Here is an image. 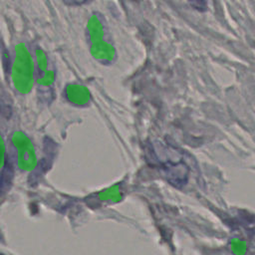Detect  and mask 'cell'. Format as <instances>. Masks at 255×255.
I'll return each mask as SVG.
<instances>
[{"label":"cell","instance_id":"obj_1","mask_svg":"<svg viewBox=\"0 0 255 255\" xmlns=\"http://www.w3.org/2000/svg\"><path fill=\"white\" fill-rule=\"evenodd\" d=\"M11 78L14 88L20 94L25 95L31 92L34 84V62L24 43H19L15 46Z\"/></svg>","mask_w":255,"mask_h":255},{"label":"cell","instance_id":"obj_2","mask_svg":"<svg viewBox=\"0 0 255 255\" xmlns=\"http://www.w3.org/2000/svg\"><path fill=\"white\" fill-rule=\"evenodd\" d=\"M16 150L17 165L24 171H31L37 165V155L31 139L22 131H15L11 136Z\"/></svg>","mask_w":255,"mask_h":255},{"label":"cell","instance_id":"obj_3","mask_svg":"<svg viewBox=\"0 0 255 255\" xmlns=\"http://www.w3.org/2000/svg\"><path fill=\"white\" fill-rule=\"evenodd\" d=\"M65 97L71 104L84 107L91 101V93L86 86L80 84H69L65 88Z\"/></svg>","mask_w":255,"mask_h":255},{"label":"cell","instance_id":"obj_4","mask_svg":"<svg viewBox=\"0 0 255 255\" xmlns=\"http://www.w3.org/2000/svg\"><path fill=\"white\" fill-rule=\"evenodd\" d=\"M92 56L99 62L104 64L111 63L116 56V50L114 46L106 40L92 44L91 46Z\"/></svg>","mask_w":255,"mask_h":255},{"label":"cell","instance_id":"obj_5","mask_svg":"<svg viewBox=\"0 0 255 255\" xmlns=\"http://www.w3.org/2000/svg\"><path fill=\"white\" fill-rule=\"evenodd\" d=\"M87 33L92 44L105 40V27L101 18L97 14H93L87 22Z\"/></svg>","mask_w":255,"mask_h":255},{"label":"cell","instance_id":"obj_6","mask_svg":"<svg viewBox=\"0 0 255 255\" xmlns=\"http://www.w3.org/2000/svg\"><path fill=\"white\" fill-rule=\"evenodd\" d=\"M122 185L121 184H115L110 186L109 188L97 193L95 195V199H98L100 201H104V200H111V198H120L122 196V189H121Z\"/></svg>","mask_w":255,"mask_h":255},{"label":"cell","instance_id":"obj_7","mask_svg":"<svg viewBox=\"0 0 255 255\" xmlns=\"http://www.w3.org/2000/svg\"><path fill=\"white\" fill-rule=\"evenodd\" d=\"M35 55H36V61L38 65V69L40 71V75L44 74L48 70V58L44 50L38 48L35 50Z\"/></svg>","mask_w":255,"mask_h":255},{"label":"cell","instance_id":"obj_8","mask_svg":"<svg viewBox=\"0 0 255 255\" xmlns=\"http://www.w3.org/2000/svg\"><path fill=\"white\" fill-rule=\"evenodd\" d=\"M55 81V73L53 70H47L37 79V83L42 87H49Z\"/></svg>","mask_w":255,"mask_h":255},{"label":"cell","instance_id":"obj_9","mask_svg":"<svg viewBox=\"0 0 255 255\" xmlns=\"http://www.w3.org/2000/svg\"><path fill=\"white\" fill-rule=\"evenodd\" d=\"M12 173H13V171H12L11 166H8V167L4 168V173H3V175L1 176V179H0V192L6 191V189L10 185Z\"/></svg>","mask_w":255,"mask_h":255},{"label":"cell","instance_id":"obj_10","mask_svg":"<svg viewBox=\"0 0 255 255\" xmlns=\"http://www.w3.org/2000/svg\"><path fill=\"white\" fill-rule=\"evenodd\" d=\"M5 152H6L5 143H4L2 135L0 134V170L2 169L4 162H5Z\"/></svg>","mask_w":255,"mask_h":255},{"label":"cell","instance_id":"obj_11","mask_svg":"<svg viewBox=\"0 0 255 255\" xmlns=\"http://www.w3.org/2000/svg\"><path fill=\"white\" fill-rule=\"evenodd\" d=\"M189 4L198 11H205L207 10V2L205 1H191Z\"/></svg>","mask_w":255,"mask_h":255},{"label":"cell","instance_id":"obj_12","mask_svg":"<svg viewBox=\"0 0 255 255\" xmlns=\"http://www.w3.org/2000/svg\"><path fill=\"white\" fill-rule=\"evenodd\" d=\"M0 255H5V254H3V253H1V252H0Z\"/></svg>","mask_w":255,"mask_h":255}]
</instances>
